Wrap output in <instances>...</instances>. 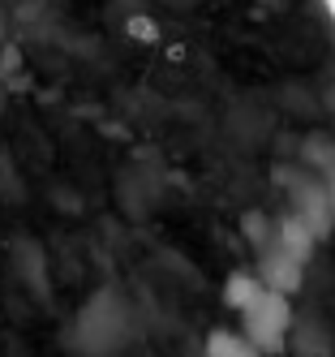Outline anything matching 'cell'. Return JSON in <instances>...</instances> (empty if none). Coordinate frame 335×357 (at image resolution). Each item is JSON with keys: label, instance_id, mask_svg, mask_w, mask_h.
Wrapping results in <instances>:
<instances>
[{"label": "cell", "instance_id": "6da1fadb", "mask_svg": "<svg viewBox=\"0 0 335 357\" xmlns=\"http://www.w3.org/2000/svg\"><path fill=\"white\" fill-rule=\"evenodd\" d=\"M224 301H228V310L237 314V327L267 357L288 349L297 319H293V301L283 289L267 284L258 271H232L228 284H224Z\"/></svg>", "mask_w": 335, "mask_h": 357}, {"label": "cell", "instance_id": "7a4b0ae2", "mask_svg": "<svg viewBox=\"0 0 335 357\" xmlns=\"http://www.w3.org/2000/svg\"><path fill=\"white\" fill-rule=\"evenodd\" d=\"M134 340V310L120 289H99L65 323V349L77 357H116Z\"/></svg>", "mask_w": 335, "mask_h": 357}, {"label": "cell", "instance_id": "3957f363", "mask_svg": "<svg viewBox=\"0 0 335 357\" xmlns=\"http://www.w3.org/2000/svg\"><path fill=\"white\" fill-rule=\"evenodd\" d=\"M249 237H254V250H258V275L267 284L293 293L305 275V259H309V245L318 237L297 220V215H279V220H267V215H254L249 220Z\"/></svg>", "mask_w": 335, "mask_h": 357}, {"label": "cell", "instance_id": "277c9868", "mask_svg": "<svg viewBox=\"0 0 335 357\" xmlns=\"http://www.w3.org/2000/svg\"><path fill=\"white\" fill-rule=\"evenodd\" d=\"M283 190H288V215H297L314 237H322L335 224V202L327 181H318L314 172H279Z\"/></svg>", "mask_w": 335, "mask_h": 357}, {"label": "cell", "instance_id": "5b68a950", "mask_svg": "<svg viewBox=\"0 0 335 357\" xmlns=\"http://www.w3.org/2000/svg\"><path fill=\"white\" fill-rule=\"evenodd\" d=\"M206 357H267L241 327H219L206 336Z\"/></svg>", "mask_w": 335, "mask_h": 357}]
</instances>
